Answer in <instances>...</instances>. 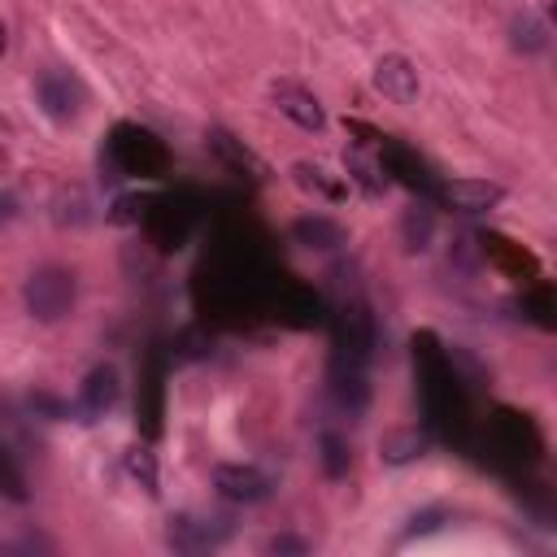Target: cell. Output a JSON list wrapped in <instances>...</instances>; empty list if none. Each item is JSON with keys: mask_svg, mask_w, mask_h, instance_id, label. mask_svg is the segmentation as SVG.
<instances>
[{"mask_svg": "<svg viewBox=\"0 0 557 557\" xmlns=\"http://www.w3.org/2000/svg\"><path fill=\"white\" fill-rule=\"evenodd\" d=\"M74 296H78V283L65 265H39L22 287L26 313L39 322H61L74 309Z\"/></svg>", "mask_w": 557, "mask_h": 557, "instance_id": "cell-1", "label": "cell"}, {"mask_svg": "<svg viewBox=\"0 0 557 557\" xmlns=\"http://www.w3.org/2000/svg\"><path fill=\"white\" fill-rule=\"evenodd\" d=\"M109 152L126 174H161L165 161H170L165 144L144 126H117L113 139H109Z\"/></svg>", "mask_w": 557, "mask_h": 557, "instance_id": "cell-2", "label": "cell"}, {"mask_svg": "<svg viewBox=\"0 0 557 557\" xmlns=\"http://www.w3.org/2000/svg\"><path fill=\"white\" fill-rule=\"evenodd\" d=\"M213 487L226 496V500H239V505H257L270 496V474L257 470V466H218L213 470Z\"/></svg>", "mask_w": 557, "mask_h": 557, "instance_id": "cell-3", "label": "cell"}, {"mask_svg": "<svg viewBox=\"0 0 557 557\" xmlns=\"http://www.w3.org/2000/svg\"><path fill=\"white\" fill-rule=\"evenodd\" d=\"M374 87H379L392 104H413V100H418V65H413L409 57H400V52L379 57V65H374Z\"/></svg>", "mask_w": 557, "mask_h": 557, "instance_id": "cell-4", "label": "cell"}, {"mask_svg": "<svg viewBox=\"0 0 557 557\" xmlns=\"http://www.w3.org/2000/svg\"><path fill=\"white\" fill-rule=\"evenodd\" d=\"M435 196H440V205H448L457 213H487L505 196V187H496L487 178H453V183L435 187Z\"/></svg>", "mask_w": 557, "mask_h": 557, "instance_id": "cell-5", "label": "cell"}, {"mask_svg": "<svg viewBox=\"0 0 557 557\" xmlns=\"http://www.w3.org/2000/svg\"><path fill=\"white\" fill-rule=\"evenodd\" d=\"M35 96H39L44 113H52V117H74L78 104H83V87L65 70H44L39 83H35Z\"/></svg>", "mask_w": 557, "mask_h": 557, "instance_id": "cell-6", "label": "cell"}, {"mask_svg": "<svg viewBox=\"0 0 557 557\" xmlns=\"http://www.w3.org/2000/svg\"><path fill=\"white\" fill-rule=\"evenodd\" d=\"M270 100H274V109L287 113L300 131H322V126H326V113H322L318 96L305 91V87H296V83H274V87H270Z\"/></svg>", "mask_w": 557, "mask_h": 557, "instance_id": "cell-7", "label": "cell"}, {"mask_svg": "<svg viewBox=\"0 0 557 557\" xmlns=\"http://www.w3.org/2000/svg\"><path fill=\"white\" fill-rule=\"evenodd\" d=\"M113 405H117V370L113 366H96L78 387V413L91 422V418L109 413Z\"/></svg>", "mask_w": 557, "mask_h": 557, "instance_id": "cell-8", "label": "cell"}, {"mask_svg": "<svg viewBox=\"0 0 557 557\" xmlns=\"http://www.w3.org/2000/svg\"><path fill=\"white\" fill-rule=\"evenodd\" d=\"M165 540H170V548H178V553H205V548H213V544L226 540V527H213V522H205V518H170Z\"/></svg>", "mask_w": 557, "mask_h": 557, "instance_id": "cell-9", "label": "cell"}, {"mask_svg": "<svg viewBox=\"0 0 557 557\" xmlns=\"http://www.w3.org/2000/svg\"><path fill=\"white\" fill-rule=\"evenodd\" d=\"M331 392H335V400L344 405V409H361L366 405V374H361V361H344L339 357V366L331 370Z\"/></svg>", "mask_w": 557, "mask_h": 557, "instance_id": "cell-10", "label": "cell"}, {"mask_svg": "<svg viewBox=\"0 0 557 557\" xmlns=\"http://www.w3.org/2000/svg\"><path fill=\"white\" fill-rule=\"evenodd\" d=\"M209 148L226 161V165H235V170H248L252 178H270V170H265V161L261 157H252L244 144H235V135H226V131H209Z\"/></svg>", "mask_w": 557, "mask_h": 557, "instance_id": "cell-11", "label": "cell"}, {"mask_svg": "<svg viewBox=\"0 0 557 557\" xmlns=\"http://www.w3.org/2000/svg\"><path fill=\"white\" fill-rule=\"evenodd\" d=\"M292 239L305 248H335V244H344V231L331 218H300V222H292Z\"/></svg>", "mask_w": 557, "mask_h": 557, "instance_id": "cell-12", "label": "cell"}, {"mask_svg": "<svg viewBox=\"0 0 557 557\" xmlns=\"http://www.w3.org/2000/svg\"><path fill=\"white\" fill-rule=\"evenodd\" d=\"M422 448H426V440H422V431H418V426H400V431H387V435H383V444H379L383 461H392V466L422 457Z\"/></svg>", "mask_w": 557, "mask_h": 557, "instance_id": "cell-13", "label": "cell"}, {"mask_svg": "<svg viewBox=\"0 0 557 557\" xmlns=\"http://www.w3.org/2000/svg\"><path fill=\"white\" fill-rule=\"evenodd\" d=\"M318 457H322V470H326L331 479L348 474V466H352V448H348V440L335 435V431H322V435H318Z\"/></svg>", "mask_w": 557, "mask_h": 557, "instance_id": "cell-14", "label": "cell"}, {"mask_svg": "<svg viewBox=\"0 0 557 557\" xmlns=\"http://www.w3.org/2000/svg\"><path fill=\"white\" fill-rule=\"evenodd\" d=\"M344 170H348V178H352V183H361L370 196L383 187V178H379V165H374L370 157H361V152H344Z\"/></svg>", "mask_w": 557, "mask_h": 557, "instance_id": "cell-15", "label": "cell"}, {"mask_svg": "<svg viewBox=\"0 0 557 557\" xmlns=\"http://www.w3.org/2000/svg\"><path fill=\"white\" fill-rule=\"evenodd\" d=\"M292 174H296V183H300V187H313V191H322L326 200H339V196H344V187H339V183H326V178H322V174H326L322 165L296 161V165H292Z\"/></svg>", "mask_w": 557, "mask_h": 557, "instance_id": "cell-16", "label": "cell"}, {"mask_svg": "<svg viewBox=\"0 0 557 557\" xmlns=\"http://www.w3.org/2000/svg\"><path fill=\"white\" fill-rule=\"evenodd\" d=\"M400 231H405V248H409V252H422V248L431 244V213H426V209H409Z\"/></svg>", "mask_w": 557, "mask_h": 557, "instance_id": "cell-17", "label": "cell"}, {"mask_svg": "<svg viewBox=\"0 0 557 557\" xmlns=\"http://www.w3.org/2000/svg\"><path fill=\"white\" fill-rule=\"evenodd\" d=\"M126 470L139 479L144 492H157V466H152V453L148 448H131L126 453Z\"/></svg>", "mask_w": 557, "mask_h": 557, "instance_id": "cell-18", "label": "cell"}, {"mask_svg": "<svg viewBox=\"0 0 557 557\" xmlns=\"http://www.w3.org/2000/svg\"><path fill=\"white\" fill-rule=\"evenodd\" d=\"M513 30H518V35H513V44H518V48H527V52H540V48H544V26H540L535 17L513 22Z\"/></svg>", "mask_w": 557, "mask_h": 557, "instance_id": "cell-19", "label": "cell"}, {"mask_svg": "<svg viewBox=\"0 0 557 557\" xmlns=\"http://www.w3.org/2000/svg\"><path fill=\"white\" fill-rule=\"evenodd\" d=\"M0 487L13 496V500H22L26 496V487H22V474L9 466V457H4V448H0Z\"/></svg>", "mask_w": 557, "mask_h": 557, "instance_id": "cell-20", "label": "cell"}, {"mask_svg": "<svg viewBox=\"0 0 557 557\" xmlns=\"http://www.w3.org/2000/svg\"><path fill=\"white\" fill-rule=\"evenodd\" d=\"M270 553H305V540H292V535H274V540H270Z\"/></svg>", "mask_w": 557, "mask_h": 557, "instance_id": "cell-21", "label": "cell"}, {"mask_svg": "<svg viewBox=\"0 0 557 557\" xmlns=\"http://www.w3.org/2000/svg\"><path fill=\"white\" fill-rule=\"evenodd\" d=\"M0 52H4V26H0Z\"/></svg>", "mask_w": 557, "mask_h": 557, "instance_id": "cell-22", "label": "cell"}]
</instances>
